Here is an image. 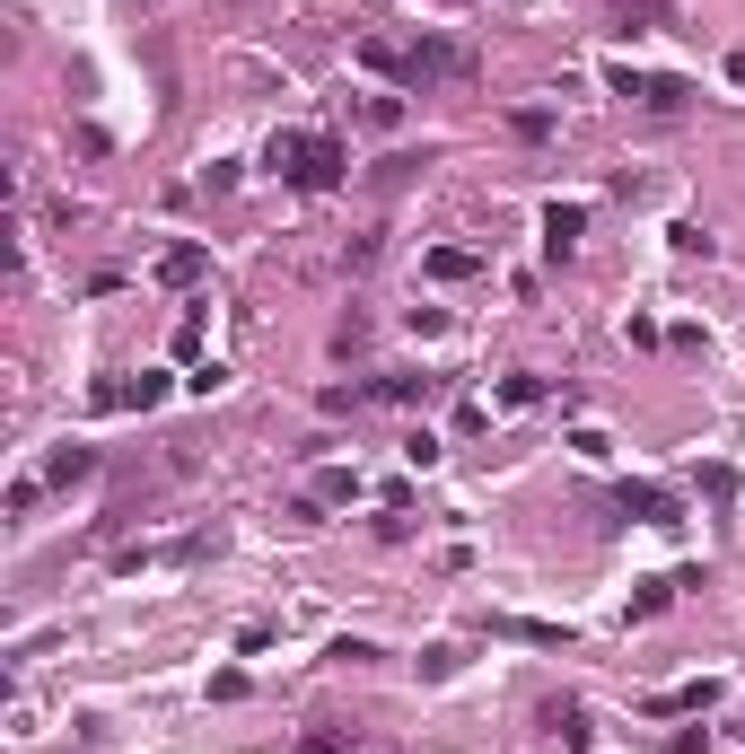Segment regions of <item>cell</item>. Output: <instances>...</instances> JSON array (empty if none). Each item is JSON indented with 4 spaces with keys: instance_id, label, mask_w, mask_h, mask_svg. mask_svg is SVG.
I'll return each mask as SVG.
<instances>
[{
    "instance_id": "obj_2",
    "label": "cell",
    "mask_w": 745,
    "mask_h": 754,
    "mask_svg": "<svg viewBox=\"0 0 745 754\" xmlns=\"http://www.w3.org/2000/svg\"><path fill=\"white\" fill-rule=\"evenodd\" d=\"M614 89H623V97H640V106H684V97H693L684 80H640V71H623Z\"/></svg>"
},
{
    "instance_id": "obj_6",
    "label": "cell",
    "mask_w": 745,
    "mask_h": 754,
    "mask_svg": "<svg viewBox=\"0 0 745 754\" xmlns=\"http://www.w3.org/2000/svg\"><path fill=\"white\" fill-rule=\"evenodd\" d=\"M728 71H736V80H745V54H736V62H728Z\"/></svg>"
},
{
    "instance_id": "obj_4",
    "label": "cell",
    "mask_w": 745,
    "mask_h": 754,
    "mask_svg": "<svg viewBox=\"0 0 745 754\" xmlns=\"http://www.w3.org/2000/svg\"><path fill=\"white\" fill-rule=\"evenodd\" d=\"M544 246L570 255V246H579V211H553V220H544Z\"/></svg>"
},
{
    "instance_id": "obj_5",
    "label": "cell",
    "mask_w": 745,
    "mask_h": 754,
    "mask_svg": "<svg viewBox=\"0 0 745 754\" xmlns=\"http://www.w3.org/2000/svg\"><path fill=\"white\" fill-rule=\"evenodd\" d=\"M430 272H439V281H465V272H474V255H465V246H439V255H430Z\"/></svg>"
},
{
    "instance_id": "obj_3",
    "label": "cell",
    "mask_w": 745,
    "mask_h": 754,
    "mask_svg": "<svg viewBox=\"0 0 745 754\" xmlns=\"http://www.w3.org/2000/svg\"><path fill=\"white\" fill-rule=\"evenodd\" d=\"M193 272H202V246H167L158 255V281H193Z\"/></svg>"
},
{
    "instance_id": "obj_1",
    "label": "cell",
    "mask_w": 745,
    "mask_h": 754,
    "mask_svg": "<svg viewBox=\"0 0 745 754\" xmlns=\"http://www.w3.org/2000/svg\"><path fill=\"white\" fill-rule=\"evenodd\" d=\"M272 167H281L289 185H307V193H316V185H333V176H342V141H272Z\"/></svg>"
}]
</instances>
